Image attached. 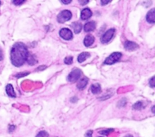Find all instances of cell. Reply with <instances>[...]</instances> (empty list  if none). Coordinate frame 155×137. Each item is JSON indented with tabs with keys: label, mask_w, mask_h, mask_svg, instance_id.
<instances>
[{
	"label": "cell",
	"mask_w": 155,
	"mask_h": 137,
	"mask_svg": "<svg viewBox=\"0 0 155 137\" xmlns=\"http://www.w3.org/2000/svg\"><path fill=\"white\" fill-rule=\"evenodd\" d=\"M88 82V80L87 78H82L81 79L79 80V82H78V85H77V87L79 89H83L86 87L87 84Z\"/></svg>",
	"instance_id": "obj_13"
},
{
	"label": "cell",
	"mask_w": 155,
	"mask_h": 137,
	"mask_svg": "<svg viewBox=\"0 0 155 137\" xmlns=\"http://www.w3.org/2000/svg\"><path fill=\"white\" fill-rule=\"evenodd\" d=\"M3 59V53H2V49L0 48V61H2Z\"/></svg>",
	"instance_id": "obj_25"
},
{
	"label": "cell",
	"mask_w": 155,
	"mask_h": 137,
	"mask_svg": "<svg viewBox=\"0 0 155 137\" xmlns=\"http://www.w3.org/2000/svg\"><path fill=\"white\" fill-rule=\"evenodd\" d=\"M122 57V53L119 52H115L112 53L111 55L108 56L104 61V63L106 65H112V64L116 63V62L119 60Z\"/></svg>",
	"instance_id": "obj_3"
},
{
	"label": "cell",
	"mask_w": 155,
	"mask_h": 137,
	"mask_svg": "<svg viewBox=\"0 0 155 137\" xmlns=\"http://www.w3.org/2000/svg\"><path fill=\"white\" fill-rule=\"evenodd\" d=\"M96 28V23L94 21H89L87 22L84 26V29H85V32H91V31H94Z\"/></svg>",
	"instance_id": "obj_9"
},
{
	"label": "cell",
	"mask_w": 155,
	"mask_h": 137,
	"mask_svg": "<svg viewBox=\"0 0 155 137\" xmlns=\"http://www.w3.org/2000/svg\"><path fill=\"white\" fill-rule=\"evenodd\" d=\"M5 89H6V93L8 96L11 97V98H15L16 97V95H15V92L12 85H10V84L7 85Z\"/></svg>",
	"instance_id": "obj_12"
},
{
	"label": "cell",
	"mask_w": 155,
	"mask_h": 137,
	"mask_svg": "<svg viewBox=\"0 0 155 137\" xmlns=\"http://www.w3.org/2000/svg\"></svg>",
	"instance_id": "obj_33"
},
{
	"label": "cell",
	"mask_w": 155,
	"mask_h": 137,
	"mask_svg": "<svg viewBox=\"0 0 155 137\" xmlns=\"http://www.w3.org/2000/svg\"><path fill=\"white\" fill-rule=\"evenodd\" d=\"M146 20L150 24H154L155 23V8H152L148 12L146 15Z\"/></svg>",
	"instance_id": "obj_8"
},
{
	"label": "cell",
	"mask_w": 155,
	"mask_h": 137,
	"mask_svg": "<svg viewBox=\"0 0 155 137\" xmlns=\"http://www.w3.org/2000/svg\"><path fill=\"white\" fill-rule=\"evenodd\" d=\"M29 53L23 43H16L11 50V61L15 66H21L27 61Z\"/></svg>",
	"instance_id": "obj_1"
},
{
	"label": "cell",
	"mask_w": 155,
	"mask_h": 137,
	"mask_svg": "<svg viewBox=\"0 0 155 137\" xmlns=\"http://www.w3.org/2000/svg\"><path fill=\"white\" fill-rule=\"evenodd\" d=\"M133 108L136 110H140L142 108V102H137L136 104H135V105L133 106Z\"/></svg>",
	"instance_id": "obj_21"
},
{
	"label": "cell",
	"mask_w": 155,
	"mask_h": 137,
	"mask_svg": "<svg viewBox=\"0 0 155 137\" xmlns=\"http://www.w3.org/2000/svg\"><path fill=\"white\" fill-rule=\"evenodd\" d=\"M124 47L126 50L129 51H134L139 48V45L136 43L132 42V41H126L124 44Z\"/></svg>",
	"instance_id": "obj_7"
},
{
	"label": "cell",
	"mask_w": 155,
	"mask_h": 137,
	"mask_svg": "<svg viewBox=\"0 0 155 137\" xmlns=\"http://www.w3.org/2000/svg\"><path fill=\"white\" fill-rule=\"evenodd\" d=\"M79 2H80L82 5H85V4L88 3V1H82V0H79Z\"/></svg>",
	"instance_id": "obj_27"
},
{
	"label": "cell",
	"mask_w": 155,
	"mask_h": 137,
	"mask_svg": "<svg viewBox=\"0 0 155 137\" xmlns=\"http://www.w3.org/2000/svg\"><path fill=\"white\" fill-rule=\"evenodd\" d=\"M109 2H110V1H103V0H102V1H101V4L103 5H106V4H108Z\"/></svg>",
	"instance_id": "obj_26"
},
{
	"label": "cell",
	"mask_w": 155,
	"mask_h": 137,
	"mask_svg": "<svg viewBox=\"0 0 155 137\" xmlns=\"http://www.w3.org/2000/svg\"><path fill=\"white\" fill-rule=\"evenodd\" d=\"M0 5H1V2H0Z\"/></svg>",
	"instance_id": "obj_32"
},
{
	"label": "cell",
	"mask_w": 155,
	"mask_h": 137,
	"mask_svg": "<svg viewBox=\"0 0 155 137\" xmlns=\"http://www.w3.org/2000/svg\"><path fill=\"white\" fill-rule=\"evenodd\" d=\"M72 60H73V57L72 56H67L64 60V62L67 65H70L72 63Z\"/></svg>",
	"instance_id": "obj_18"
},
{
	"label": "cell",
	"mask_w": 155,
	"mask_h": 137,
	"mask_svg": "<svg viewBox=\"0 0 155 137\" xmlns=\"http://www.w3.org/2000/svg\"><path fill=\"white\" fill-rule=\"evenodd\" d=\"M81 75H82V71L80 69H79V68H75L73 71H72L70 72V74L68 75L67 79L69 82H72L73 83V82H77L79 79Z\"/></svg>",
	"instance_id": "obj_4"
},
{
	"label": "cell",
	"mask_w": 155,
	"mask_h": 137,
	"mask_svg": "<svg viewBox=\"0 0 155 137\" xmlns=\"http://www.w3.org/2000/svg\"><path fill=\"white\" fill-rule=\"evenodd\" d=\"M113 131H114V129H105V130L101 131V132H100V133H101L102 135H109V134L111 133L112 132H113Z\"/></svg>",
	"instance_id": "obj_19"
},
{
	"label": "cell",
	"mask_w": 155,
	"mask_h": 137,
	"mask_svg": "<svg viewBox=\"0 0 155 137\" xmlns=\"http://www.w3.org/2000/svg\"><path fill=\"white\" fill-rule=\"evenodd\" d=\"M149 84H150V85L151 87L155 88V76L152 77V78H151L150 81H149Z\"/></svg>",
	"instance_id": "obj_22"
},
{
	"label": "cell",
	"mask_w": 155,
	"mask_h": 137,
	"mask_svg": "<svg viewBox=\"0 0 155 137\" xmlns=\"http://www.w3.org/2000/svg\"><path fill=\"white\" fill-rule=\"evenodd\" d=\"M59 35H60L61 38L62 39L65 40V41H70L71 39H72V32L71 30H69V28H62L59 31Z\"/></svg>",
	"instance_id": "obj_6"
},
{
	"label": "cell",
	"mask_w": 155,
	"mask_h": 137,
	"mask_svg": "<svg viewBox=\"0 0 155 137\" xmlns=\"http://www.w3.org/2000/svg\"><path fill=\"white\" fill-rule=\"evenodd\" d=\"M125 137H133V136H132V135H126Z\"/></svg>",
	"instance_id": "obj_31"
},
{
	"label": "cell",
	"mask_w": 155,
	"mask_h": 137,
	"mask_svg": "<svg viewBox=\"0 0 155 137\" xmlns=\"http://www.w3.org/2000/svg\"><path fill=\"white\" fill-rule=\"evenodd\" d=\"M28 73H29V72H26V73H25V74H21V75H16V77L25 76V75H28Z\"/></svg>",
	"instance_id": "obj_29"
},
{
	"label": "cell",
	"mask_w": 155,
	"mask_h": 137,
	"mask_svg": "<svg viewBox=\"0 0 155 137\" xmlns=\"http://www.w3.org/2000/svg\"><path fill=\"white\" fill-rule=\"evenodd\" d=\"M27 61H28V64H30V65H34V64H36L37 62V59H35V57L34 55H28Z\"/></svg>",
	"instance_id": "obj_17"
},
{
	"label": "cell",
	"mask_w": 155,
	"mask_h": 137,
	"mask_svg": "<svg viewBox=\"0 0 155 137\" xmlns=\"http://www.w3.org/2000/svg\"><path fill=\"white\" fill-rule=\"evenodd\" d=\"M92 16V12L90 9L88 8H85L82 11V13H81V18L82 20H87L88 18H90Z\"/></svg>",
	"instance_id": "obj_10"
},
{
	"label": "cell",
	"mask_w": 155,
	"mask_h": 137,
	"mask_svg": "<svg viewBox=\"0 0 155 137\" xmlns=\"http://www.w3.org/2000/svg\"><path fill=\"white\" fill-rule=\"evenodd\" d=\"M48 136H49V135H48V133L46 132V131H41V132H40L37 135L36 137H48Z\"/></svg>",
	"instance_id": "obj_20"
},
{
	"label": "cell",
	"mask_w": 155,
	"mask_h": 137,
	"mask_svg": "<svg viewBox=\"0 0 155 137\" xmlns=\"http://www.w3.org/2000/svg\"><path fill=\"white\" fill-rule=\"evenodd\" d=\"M72 12L69 10H63L57 15V21L59 23H65L72 18Z\"/></svg>",
	"instance_id": "obj_2"
},
{
	"label": "cell",
	"mask_w": 155,
	"mask_h": 137,
	"mask_svg": "<svg viewBox=\"0 0 155 137\" xmlns=\"http://www.w3.org/2000/svg\"><path fill=\"white\" fill-rule=\"evenodd\" d=\"M91 91H92L93 94H99L101 91V87L99 84H94V85H91Z\"/></svg>",
	"instance_id": "obj_16"
},
{
	"label": "cell",
	"mask_w": 155,
	"mask_h": 137,
	"mask_svg": "<svg viewBox=\"0 0 155 137\" xmlns=\"http://www.w3.org/2000/svg\"><path fill=\"white\" fill-rule=\"evenodd\" d=\"M72 29H73L74 32H75V34H79L82 29V24H81V23H79V22H74L73 24L72 25Z\"/></svg>",
	"instance_id": "obj_14"
},
{
	"label": "cell",
	"mask_w": 155,
	"mask_h": 137,
	"mask_svg": "<svg viewBox=\"0 0 155 137\" xmlns=\"http://www.w3.org/2000/svg\"><path fill=\"white\" fill-rule=\"evenodd\" d=\"M92 133H93L92 130H88V132L85 133V137H92Z\"/></svg>",
	"instance_id": "obj_23"
},
{
	"label": "cell",
	"mask_w": 155,
	"mask_h": 137,
	"mask_svg": "<svg viewBox=\"0 0 155 137\" xmlns=\"http://www.w3.org/2000/svg\"><path fill=\"white\" fill-rule=\"evenodd\" d=\"M151 111H152V113H153V114H155V105L154 107H152Z\"/></svg>",
	"instance_id": "obj_30"
},
{
	"label": "cell",
	"mask_w": 155,
	"mask_h": 137,
	"mask_svg": "<svg viewBox=\"0 0 155 137\" xmlns=\"http://www.w3.org/2000/svg\"><path fill=\"white\" fill-rule=\"evenodd\" d=\"M24 2H25V1H22V0L21 1H18V0L17 1H13V3L16 5H20L21 4H23Z\"/></svg>",
	"instance_id": "obj_24"
},
{
	"label": "cell",
	"mask_w": 155,
	"mask_h": 137,
	"mask_svg": "<svg viewBox=\"0 0 155 137\" xmlns=\"http://www.w3.org/2000/svg\"><path fill=\"white\" fill-rule=\"evenodd\" d=\"M94 42V37L93 35H91V34L87 35V36L85 37V40H84V44H85V46L87 47L91 46Z\"/></svg>",
	"instance_id": "obj_11"
},
{
	"label": "cell",
	"mask_w": 155,
	"mask_h": 137,
	"mask_svg": "<svg viewBox=\"0 0 155 137\" xmlns=\"http://www.w3.org/2000/svg\"><path fill=\"white\" fill-rule=\"evenodd\" d=\"M115 34V29L111 28V29L108 30L103 36L100 38V41H101L103 44H107L108 42L111 41L112 38H113V35Z\"/></svg>",
	"instance_id": "obj_5"
},
{
	"label": "cell",
	"mask_w": 155,
	"mask_h": 137,
	"mask_svg": "<svg viewBox=\"0 0 155 137\" xmlns=\"http://www.w3.org/2000/svg\"><path fill=\"white\" fill-rule=\"evenodd\" d=\"M72 2V0H69V1H64V0H62V2L63 4H69Z\"/></svg>",
	"instance_id": "obj_28"
},
{
	"label": "cell",
	"mask_w": 155,
	"mask_h": 137,
	"mask_svg": "<svg viewBox=\"0 0 155 137\" xmlns=\"http://www.w3.org/2000/svg\"><path fill=\"white\" fill-rule=\"evenodd\" d=\"M88 57H90V53H89L88 52L82 53L79 56V57H78V61H79V62H84V61L86 60Z\"/></svg>",
	"instance_id": "obj_15"
}]
</instances>
